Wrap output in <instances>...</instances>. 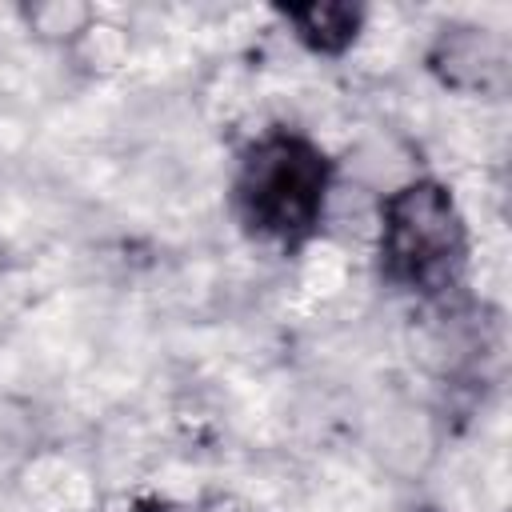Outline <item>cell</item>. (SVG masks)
Instances as JSON below:
<instances>
[{
    "label": "cell",
    "mask_w": 512,
    "mask_h": 512,
    "mask_svg": "<svg viewBox=\"0 0 512 512\" xmlns=\"http://www.w3.org/2000/svg\"><path fill=\"white\" fill-rule=\"evenodd\" d=\"M328 156L296 136V132H272L256 140L236 172V208L240 220L280 244H296L312 236V228L324 216V196H328Z\"/></svg>",
    "instance_id": "cell-1"
},
{
    "label": "cell",
    "mask_w": 512,
    "mask_h": 512,
    "mask_svg": "<svg viewBox=\"0 0 512 512\" xmlns=\"http://www.w3.org/2000/svg\"><path fill=\"white\" fill-rule=\"evenodd\" d=\"M428 64L448 88H460V92L496 96L508 88V44L500 32H488L476 24L444 28L440 40L432 44Z\"/></svg>",
    "instance_id": "cell-3"
},
{
    "label": "cell",
    "mask_w": 512,
    "mask_h": 512,
    "mask_svg": "<svg viewBox=\"0 0 512 512\" xmlns=\"http://www.w3.org/2000/svg\"><path fill=\"white\" fill-rule=\"evenodd\" d=\"M280 16L296 28V36L312 52H328V56L344 52L356 40L364 20V12L352 4H292V8H280Z\"/></svg>",
    "instance_id": "cell-4"
},
{
    "label": "cell",
    "mask_w": 512,
    "mask_h": 512,
    "mask_svg": "<svg viewBox=\"0 0 512 512\" xmlns=\"http://www.w3.org/2000/svg\"><path fill=\"white\" fill-rule=\"evenodd\" d=\"M384 272L416 292L448 288L464 268V220L436 180H412L380 204Z\"/></svg>",
    "instance_id": "cell-2"
},
{
    "label": "cell",
    "mask_w": 512,
    "mask_h": 512,
    "mask_svg": "<svg viewBox=\"0 0 512 512\" xmlns=\"http://www.w3.org/2000/svg\"><path fill=\"white\" fill-rule=\"evenodd\" d=\"M120 512H168V508H164V504H152V500H136V504L120 508Z\"/></svg>",
    "instance_id": "cell-6"
},
{
    "label": "cell",
    "mask_w": 512,
    "mask_h": 512,
    "mask_svg": "<svg viewBox=\"0 0 512 512\" xmlns=\"http://www.w3.org/2000/svg\"><path fill=\"white\" fill-rule=\"evenodd\" d=\"M92 20L88 8H72V4H40V8H28V24L44 36L52 32H84Z\"/></svg>",
    "instance_id": "cell-5"
}]
</instances>
